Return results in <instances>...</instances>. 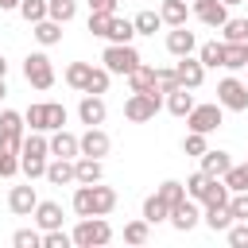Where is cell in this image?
Here are the masks:
<instances>
[{"label":"cell","instance_id":"cell-1","mask_svg":"<svg viewBox=\"0 0 248 248\" xmlns=\"http://www.w3.org/2000/svg\"><path fill=\"white\" fill-rule=\"evenodd\" d=\"M70 205H74L78 217H108L116 209V190L112 186H101V182H78Z\"/></svg>","mask_w":248,"mask_h":248},{"label":"cell","instance_id":"cell-2","mask_svg":"<svg viewBox=\"0 0 248 248\" xmlns=\"http://www.w3.org/2000/svg\"><path fill=\"white\" fill-rule=\"evenodd\" d=\"M70 236H74L78 248H101V244L112 240V225H108L105 217H81L78 229H74Z\"/></svg>","mask_w":248,"mask_h":248},{"label":"cell","instance_id":"cell-3","mask_svg":"<svg viewBox=\"0 0 248 248\" xmlns=\"http://www.w3.org/2000/svg\"><path fill=\"white\" fill-rule=\"evenodd\" d=\"M101 62H105V70H108V74H124V78H128L143 58H140V50H136L132 43H108V46H105V54H101Z\"/></svg>","mask_w":248,"mask_h":248},{"label":"cell","instance_id":"cell-4","mask_svg":"<svg viewBox=\"0 0 248 248\" xmlns=\"http://www.w3.org/2000/svg\"><path fill=\"white\" fill-rule=\"evenodd\" d=\"M217 105L229 108V112H248V81L240 78H221L217 81Z\"/></svg>","mask_w":248,"mask_h":248},{"label":"cell","instance_id":"cell-5","mask_svg":"<svg viewBox=\"0 0 248 248\" xmlns=\"http://www.w3.org/2000/svg\"><path fill=\"white\" fill-rule=\"evenodd\" d=\"M159 108H163V93H132V97L124 101V116H128L132 124H147V120H155Z\"/></svg>","mask_w":248,"mask_h":248},{"label":"cell","instance_id":"cell-6","mask_svg":"<svg viewBox=\"0 0 248 248\" xmlns=\"http://www.w3.org/2000/svg\"><path fill=\"white\" fill-rule=\"evenodd\" d=\"M221 120H225V108H221L217 101H213V105H194V108L186 112V128H190V132H202V136L217 132Z\"/></svg>","mask_w":248,"mask_h":248},{"label":"cell","instance_id":"cell-7","mask_svg":"<svg viewBox=\"0 0 248 248\" xmlns=\"http://www.w3.org/2000/svg\"><path fill=\"white\" fill-rule=\"evenodd\" d=\"M23 78H27V85H35V89H50V85H54V66H50V58H46L43 50L27 54V58H23Z\"/></svg>","mask_w":248,"mask_h":248},{"label":"cell","instance_id":"cell-8","mask_svg":"<svg viewBox=\"0 0 248 248\" xmlns=\"http://www.w3.org/2000/svg\"><path fill=\"white\" fill-rule=\"evenodd\" d=\"M167 221H170L178 232H190V229L202 221V209H198V202H194V198H182L178 205H170V217H167Z\"/></svg>","mask_w":248,"mask_h":248},{"label":"cell","instance_id":"cell-9","mask_svg":"<svg viewBox=\"0 0 248 248\" xmlns=\"http://www.w3.org/2000/svg\"><path fill=\"white\" fill-rule=\"evenodd\" d=\"M205 27H221L225 19H229V4L225 0H194V8H190Z\"/></svg>","mask_w":248,"mask_h":248},{"label":"cell","instance_id":"cell-10","mask_svg":"<svg viewBox=\"0 0 248 248\" xmlns=\"http://www.w3.org/2000/svg\"><path fill=\"white\" fill-rule=\"evenodd\" d=\"M174 74H178V85H186V89H198V85L205 81V66H202V58H190V54L178 58Z\"/></svg>","mask_w":248,"mask_h":248},{"label":"cell","instance_id":"cell-11","mask_svg":"<svg viewBox=\"0 0 248 248\" xmlns=\"http://www.w3.org/2000/svg\"><path fill=\"white\" fill-rule=\"evenodd\" d=\"M128 89H132V93H163V89H159V74H155V66L140 62V66L128 74Z\"/></svg>","mask_w":248,"mask_h":248},{"label":"cell","instance_id":"cell-12","mask_svg":"<svg viewBox=\"0 0 248 248\" xmlns=\"http://www.w3.org/2000/svg\"><path fill=\"white\" fill-rule=\"evenodd\" d=\"M78 116H81V124H89V128L105 124V116H108L105 97H101V93H85V97H81V105H78Z\"/></svg>","mask_w":248,"mask_h":248},{"label":"cell","instance_id":"cell-13","mask_svg":"<svg viewBox=\"0 0 248 248\" xmlns=\"http://www.w3.org/2000/svg\"><path fill=\"white\" fill-rule=\"evenodd\" d=\"M35 205H39L35 186H12V194H8V209H12L16 217H31Z\"/></svg>","mask_w":248,"mask_h":248},{"label":"cell","instance_id":"cell-14","mask_svg":"<svg viewBox=\"0 0 248 248\" xmlns=\"http://www.w3.org/2000/svg\"><path fill=\"white\" fill-rule=\"evenodd\" d=\"M50 155H58V159H78V155H81V136L58 128V132L50 136Z\"/></svg>","mask_w":248,"mask_h":248},{"label":"cell","instance_id":"cell-15","mask_svg":"<svg viewBox=\"0 0 248 248\" xmlns=\"http://www.w3.org/2000/svg\"><path fill=\"white\" fill-rule=\"evenodd\" d=\"M108 147H112V140H108V132H101V124H97V128H85V136H81V155L105 159Z\"/></svg>","mask_w":248,"mask_h":248},{"label":"cell","instance_id":"cell-16","mask_svg":"<svg viewBox=\"0 0 248 248\" xmlns=\"http://www.w3.org/2000/svg\"><path fill=\"white\" fill-rule=\"evenodd\" d=\"M194 46H198V39H194V31H186V23L167 31V50H170L174 58H182V54H194Z\"/></svg>","mask_w":248,"mask_h":248},{"label":"cell","instance_id":"cell-17","mask_svg":"<svg viewBox=\"0 0 248 248\" xmlns=\"http://www.w3.org/2000/svg\"><path fill=\"white\" fill-rule=\"evenodd\" d=\"M46 182H50V186H70V182H78L74 159H58V155H54V163H46Z\"/></svg>","mask_w":248,"mask_h":248},{"label":"cell","instance_id":"cell-18","mask_svg":"<svg viewBox=\"0 0 248 248\" xmlns=\"http://www.w3.org/2000/svg\"><path fill=\"white\" fill-rule=\"evenodd\" d=\"M31 217H35V225H39L43 232H50V229H62V205H58V202H39Z\"/></svg>","mask_w":248,"mask_h":248},{"label":"cell","instance_id":"cell-19","mask_svg":"<svg viewBox=\"0 0 248 248\" xmlns=\"http://www.w3.org/2000/svg\"><path fill=\"white\" fill-rule=\"evenodd\" d=\"M229 167H232V159H229V151H221V147H209V151L202 155V170H205L209 178H225Z\"/></svg>","mask_w":248,"mask_h":248},{"label":"cell","instance_id":"cell-20","mask_svg":"<svg viewBox=\"0 0 248 248\" xmlns=\"http://www.w3.org/2000/svg\"><path fill=\"white\" fill-rule=\"evenodd\" d=\"M194 105H198V101H194V89H186V85H178V89L167 93V108H170L174 116H186Z\"/></svg>","mask_w":248,"mask_h":248},{"label":"cell","instance_id":"cell-21","mask_svg":"<svg viewBox=\"0 0 248 248\" xmlns=\"http://www.w3.org/2000/svg\"><path fill=\"white\" fill-rule=\"evenodd\" d=\"M74 170H78V182H101V174H105L101 159H93V155H78Z\"/></svg>","mask_w":248,"mask_h":248},{"label":"cell","instance_id":"cell-22","mask_svg":"<svg viewBox=\"0 0 248 248\" xmlns=\"http://www.w3.org/2000/svg\"><path fill=\"white\" fill-rule=\"evenodd\" d=\"M35 39H39V46H54V43H62V23L58 19H39L35 23Z\"/></svg>","mask_w":248,"mask_h":248},{"label":"cell","instance_id":"cell-23","mask_svg":"<svg viewBox=\"0 0 248 248\" xmlns=\"http://www.w3.org/2000/svg\"><path fill=\"white\" fill-rule=\"evenodd\" d=\"M232 190L225 186V178H209L205 182V194H202V205H229Z\"/></svg>","mask_w":248,"mask_h":248},{"label":"cell","instance_id":"cell-24","mask_svg":"<svg viewBox=\"0 0 248 248\" xmlns=\"http://www.w3.org/2000/svg\"><path fill=\"white\" fill-rule=\"evenodd\" d=\"M202 221H205L213 232H229V225H232V213H229V205H205Z\"/></svg>","mask_w":248,"mask_h":248},{"label":"cell","instance_id":"cell-25","mask_svg":"<svg viewBox=\"0 0 248 248\" xmlns=\"http://www.w3.org/2000/svg\"><path fill=\"white\" fill-rule=\"evenodd\" d=\"M159 16H163V23L182 27L186 16H190V8H186V0H163V4H159Z\"/></svg>","mask_w":248,"mask_h":248},{"label":"cell","instance_id":"cell-26","mask_svg":"<svg viewBox=\"0 0 248 248\" xmlns=\"http://www.w3.org/2000/svg\"><path fill=\"white\" fill-rule=\"evenodd\" d=\"M244 66H248V43H225V70H244Z\"/></svg>","mask_w":248,"mask_h":248},{"label":"cell","instance_id":"cell-27","mask_svg":"<svg viewBox=\"0 0 248 248\" xmlns=\"http://www.w3.org/2000/svg\"><path fill=\"white\" fill-rule=\"evenodd\" d=\"M19 170L27 178H46V155H31V151H19Z\"/></svg>","mask_w":248,"mask_h":248},{"label":"cell","instance_id":"cell-28","mask_svg":"<svg viewBox=\"0 0 248 248\" xmlns=\"http://www.w3.org/2000/svg\"><path fill=\"white\" fill-rule=\"evenodd\" d=\"M167 217H170V205H167L159 194H151V198L143 202V221H147V225H159V221H167Z\"/></svg>","mask_w":248,"mask_h":248},{"label":"cell","instance_id":"cell-29","mask_svg":"<svg viewBox=\"0 0 248 248\" xmlns=\"http://www.w3.org/2000/svg\"><path fill=\"white\" fill-rule=\"evenodd\" d=\"M108 43H132L136 39V23L132 19H120V16H112V27H108V35H105Z\"/></svg>","mask_w":248,"mask_h":248},{"label":"cell","instance_id":"cell-30","mask_svg":"<svg viewBox=\"0 0 248 248\" xmlns=\"http://www.w3.org/2000/svg\"><path fill=\"white\" fill-rule=\"evenodd\" d=\"M198 58H202V66L209 70H217V66H225V43H202L198 46Z\"/></svg>","mask_w":248,"mask_h":248},{"label":"cell","instance_id":"cell-31","mask_svg":"<svg viewBox=\"0 0 248 248\" xmlns=\"http://www.w3.org/2000/svg\"><path fill=\"white\" fill-rule=\"evenodd\" d=\"M89 74H93V62H70V66H66V85H74V89L85 93Z\"/></svg>","mask_w":248,"mask_h":248},{"label":"cell","instance_id":"cell-32","mask_svg":"<svg viewBox=\"0 0 248 248\" xmlns=\"http://www.w3.org/2000/svg\"><path fill=\"white\" fill-rule=\"evenodd\" d=\"M221 39L225 43H248V16L244 19H225L221 23Z\"/></svg>","mask_w":248,"mask_h":248},{"label":"cell","instance_id":"cell-33","mask_svg":"<svg viewBox=\"0 0 248 248\" xmlns=\"http://www.w3.org/2000/svg\"><path fill=\"white\" fill-rule=\"evenodd\" d=\"M46 16L58 23H70L78 16V0H46Z\"/></svg>","mask_w":248,"mask_h":248},{"label":"cell","instance_id":"cell-34","mask_svg":"<svg viewBox=\"0 0 248 248\" xmlns=\"http://www.w3.org/2000/svg\"><path fill=\"white\" fill-rule=\"evenodd\" d=\"M155 194H159V198H163L167 205H178L182 198H190V194H186V182H178V178H167V182H163V186H159Z\"/></svg>","mask_w":248,"mask_h":248},{"label":"cell","instance_id":"cell-35","mask_svg":"<svg viewBox=\"0 0 248 248\" xmlns=\"http://www.w3.org/2000/svg\"><path fill=\"white\" fill-rule=\"evenodd\" d=\"M132 23H136V35H155V31L163 27V16L147 8V12H140V16L132 19Z\"/></svg>","mask_w":248,"mask_h":248},{"label":"cell","instance_id":"cell-36","mask_svg":"<svg viewBox=\"0 0 248 248\" xmlns=\"http://www.w3.org/2000/svg\"><path fill=\"white\" fill-rule=\"evenodd\" d=\"M147 236H151V225H147L143 217L124 225V240H128V244H147Z\"/></svg>","mask_w":248,"mask_h":248},{"label":"cell","instance_id":"cell-37","mask_svg":"<svg viewBox=\"0 0 248 248\" xmlns=\"http://www.w3.org/2000/svg\"><path fill=\"white\" fill-rule=\"evenodd\" d=\"M225 186H229L232 194H236V190H248V163H240V167L232 163V167L225 170Z\"/></svg>","mask_w":248,"mask_h":248},{"label":"cell","instance_id":"cell-38","mask_svg":"<svg viewBox=\"0 0 248 248\" xmlns=\"http://www.w3.org/2000/svg\"><path fill=\"white\" fill-rule=\"evenodd\" d=\"M19 16H23L27 23L46 19V0H19Z\"/></svg>","mask_w":248,"mask_h":248},{"label":"cell","instance_id":"cell-39","mask_svg":"<svg viewBox=\"0 0 248 248\" xmlns=\"http://www.w3.org/2000/svg\"><path fill=\"white\" fill-rule=\"evenodd\" d=\"M112 16H116V12H89V31H93L97 39H105L108 27H112Z\"/></svg>","mask_w":248,"mask_h":248},{"label":"cell","instance_id":"cell-40","mask_svg":"<svg viewBox=\"0 0 248 248\" xmlns=\"http://www.w3.org/2000/svg\"><path fill=\"white\" fill-rule=\"evenodd\" d=\"M12 244H16V248H43V232H39V229H16Z\"/></svg>","mask_w":248,"mask_h":248},{"label":"cell","instance_id":"cell-41","mask_svg":"<svg viewBox=\"0 0 248 248\" xmlns=\"http://www.w3.org/2000/svg\"><path fill=\"white\" fill-rule=\"evenodd\" d=\"M108 78H112V74H108L105 66H93V74H89V81H85V93H105V89H108Z\"/></svg>","mask_w":248,"mask_h":248},{"label":"cell","instance_id":"cell-42","mask_svg":"<svg viewBox=\"0 0 248 248\" xmlns=\"http://www.w3.org/2000/svg\"><path fill=\"white\" fill-rule=\"evenodd\" d=\"M58 128H66V108L58 101H46V132H58Z\"/></svg>","mask_w":248,"mask_h":248},{"label":"cell","instance_id":"cell-43","mask_svg":"<svg viewBox=\"0 0 248 248\" xmlns=\"http://www.w3.org/2000/svg\"><path fill=\"white\" fill-rule=\"evenodd\" d=\"M182 151H186V155H198V159H202V155L209 151V143H205V136H202V132H186V140H182Z\"/></svg>","mask_w":248,"mask_h":248},{"label":"cell","instance_id":"cell-44","mask_svg":"<svg viewBox=\"0 0 248 248\" xmlns=\"http://www.w3.org/2000/svg\"><path fill=\"white\" fill-rule=\"evenodd\" d=\"M205 182H209V174H205V170L198 167V170H194V174L186 178V194H190L194 202H202V194H205Z\"/></svg>","mask_w":248,"mask_h":248},{"label":"cell","instance_id":"cell-45","mask_svg":"<svg viewBox=\"0 0 248 248\" xmlns=\"http://www.w3.org/2000/svg\"><path fill=\"white\" fill-rule=\"evenodd\" d=\"M229 213H232V221H248V190H236L229 198Z\"/></svg>","mask_w":248,"mask_h":248},{"label":"cell","instance_id":"cell-46","mask_svg":"<svg viewBox=\"0 0 248 248\" xmlns=\"http://www.w3.org/2000/svg\"><path fill=\"white\" fill-rule=\"evenodd\" d=\"M23 120L31 124V132H46V105H31L23 112Z\"/></svg>","mask_w":248,"mask_h":248},{"label":"cell","instance_id":"cell-47","mask_svg":"<svg viewBox=\"0 0 248 248\" xmlns=\"http://www.w3.org/2000/svg\"><path fill=\"white\" fill-rule=\"evenodd\" d=\"M225 236H229V244H232V248H248V221H232Z\"/></svg>","mask_w":248,"mask_h":248},{"label":"cell","instance_id":"cell-48","mask_svg":"<svg viewBox=\"0 0 248 248\" xmlns=\"http://www.w3.org/2000/svg\"><path fill=\"white\" fill-rule=\"evenodd\" d=\"M70 244H74V236H70V232H62V229L43 232V248H70Z\"/></svg>","mask_w":248,"mask_h":248},{"label":"cell","instance_id":"cell-49","mask_svg":"<svg viewBox=\"0 0 248 248\" xmlns=\"http://www.w3.org/2000/svg\"><path fill=\"white\" fill-rule=\"evenodd\" d=\"M155 74H159V89L163 93H170V89H178V74H174V66H155Z\"/></svg>","mask_w":248,"mask_h":248},{"label":"cell","instance_id":"cell-50","mask_svg":"<svg viewBox=\"0 0 248 248\" xmlns=\"http://www.w3.org/2000/svg\"><path fill=\"white\" fill-rule=\"evenodd\" d=\"M19 174V155H0V178Z\"/></svg>","mask_w":248,"mask_h":248},{"label":"cell","instance_id":"cell-51","mask_svg":"<svg viewBox=\"0 0 248 248\" xmlns=\"http://www.w3.org/2000/svg\"><path fill=\"white\" fill-rule=\"evenodd\" d=\"M89 12H116V0H89Z\"/></svg>","mask_w":248,"mask_h":248},{"label":"cell","instance_id":"cell-52","mask_svg":"<svg viewBox=\"0 0 248 248\" xmlns=\"http://www.w3.org/2000/svg\"><path fill=\"white\" fill-rule=\"evenodd\" d=\"M12 8H19V0H0V12H12Z\"/></svg>","mask_w":248,"mask_h":248},{"label":"cell","instance_id":"cell-53","mask_svg":"<svg viewBox=\"0 0 248 248\" xmlns=\"http://www.w3.org/2000/svg\"><path fill=\"white\" fill-rule=\"evenodd\" d=\"M4 97H8V85H4V78H0V101H4Z\"/></svg>","mask_w":248,"mask_h":248},{"label":"cell","instance_id":"cell-54","mask_svg":"<svg viewBox=\"0 0 248 248\" xmlns=\"http://www.w3.org/2000/svg\"><path fill=\"white\" fill-rule=\"evenodd\" d=\"M4 74H8V62H4V54H0V78H4Z\"/></svg>","mask_w":248,"mask_h":248},{"label":"cell","instance_id":"cell-55","mask_svg":"<svg viewBox=\"0 0 248 248\" xmlns=\"http://www.w3.org/2000/svg\"><path fill=\"white\" fill-rule=\"evenodd\" d=\"M225 4H229V8H232V4H244V0H225Z\"/></svg>","mask_w":248,"mask_h":248}]
</instances>
